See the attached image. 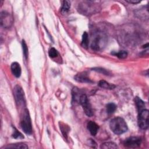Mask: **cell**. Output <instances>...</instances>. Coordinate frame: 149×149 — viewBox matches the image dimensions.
Returning a JSON list of instances; mask_svg holds the SVG:
<instances>
[{
  "label": "cell",
  "mask_w": 149,
  "mask_h": 149,
  "mask_svg": "<svg viewBox=\"0 0 149 149\" xmlns=\"http://www.w3.org/2000/svg\"><path fill=\"white\" fill-rule=\"evenodd\" d=\"M115 56L118 57L120 59H124L127 57V53L126 51H120L116 53H113Z\"/></svg>",
  "instance_id": "cell-23"
},
{
  "label": "cell",
  "mask_w": 149,
  "mask_h": 149,
  "mask_svg": "<svg viewBox=\"0 0 149 149\" xmlns=\"http://www.w3.org/2000/svg\"><path fill=\"white\" fill-rule=\"evenodd\" d=\"M11 71L13 73V75L16 78H19L21 75V73H22V69H21V67L19 65V63L15 62H13L11 64Z\"/></svg>",
  "instance_id": "cell-10"
},
{
  "label": "cell",
  "mask_w": 149,
  "mask_h": 149,
  "mask_svg": "<svg viewBox=\"0 0 149 149\" xmlns=\"http://www.w3.org/2000/svg\"><path fill=\"white\" fill-rule=\"evenodd\" d=\"M12 137L15 139H24V135L19 132L15 127H13V132L12 134Z\"/></svg>",
  "instance_id": "cell-22"
},
{
  "label": "cell",
  "mask_w": 149,
  "mask_h": 149,
  "mask_svg": "<svg viewBox=\"0 0 149 149\" xmlns=\"http://www.w3.org/2000/svg\"><path fill=\"white\" fill-rule=\"evenodd\" d=\"M22 49H23V53L26 59L28 58V55H29V52H28V46L26 43V42L24 40H22Z\"/></svg>",
  "instance_id": "cell-21"
},
{
  "label": "cell",
  "mask_w": 149,
  "mask_h": 149,
  "mask_svg": "<svg viewBox=\"0 0 149 149\" xmlns=\"http://www.w3.org/2000/svg\"><path fill=\"white\" fill-rule=\"evenodd\" d=\"M117 110V105L113 103L110 102L107 105V112L109 114H113Z\"/></svg>",
  "instance_id": "cell-20"
},
{
  "label": "cell",
  "mask_w": 149,
  "mask_h": 149,
  "mask_svg": "<svg viewBox=\"0 0 149 149\" xmlns=\"http://www.w3.org/2000/svg\"><path fill=\"white\" fill-rule=\"evenodd\" d=\"M98 86L104 89H108V90H112L114 89L116 86L115 85L113 84H111L107 82H106L104 80H101L98 82Z\"/></svg>",
  "instance_id": "cell-12"
},
{
  "label": "cell",
  "mask_w": 149,
  "mask_h": 149,
  "mask_svg": "<svg viewBox=\"0 0 149 149\" xmlns=\"http://www.w3.org/2000/svg\"><path fill=\"white\" fill-rule=\"evenodd\" d=\"M20 126L24 132L27 135L32 133V125L29 110L25 109L20 120Z\"/></svg>",
  "instance_id": "cell-2"
},
{
  "label": "cell",
  "mask_w": 149,
  "mask_h": 149,
  "mask_svg": "<svg viewBox=\"0 0 149 149\" xmlns=\"http://www.w3.org/2000/svg\"><path fill=\"white\" fill-rule=\"evenodd\" d=\"M75 80L80 83H92L93 81L88 77V74L86 72H82L77 74L75 76Z\"/></svg>",
  "instance_id": "cell-9"
},
{
  "label": "cell",
  "mask_w": 149,
  "mask_h": 149,
  "mask_svg": "<svg viewBox=\"0 0 149 149\" xmlns=\"http://www.w3.org/2000/svg\"><path fill=\"white\" fill-rule=\"evenodd\" d=\"M142 142L141 138L139 137H130L126 139L124 142L123 144L125 146L129 148H136L140 146Z\"/></svg>",
  "instance_id": "cell-8"
},
{
  "label": "cell",
  "mask_w": 149,
  "mask_h": 149,
  "mask_svg": "<svg viewBox=\"0 0 149 149\" xmlns=\"http://www.w3.org/2000/svg\"><path fill=\"white\" fill-rule=\"evenodd\" d=\"M92 69L97 72L104 74L105 75H110V73L107 70H106L102 68H94Z\"/></svg>",
  "instance_id": "cell-24"
},
{
  "label": "cell",
  "mask_w": 149,
  "mask_h": 149,
  "mask_svg": "<svg viewBox=\"0 0 149 149\" xmlns=\"http://www.w3.org/2000/svg\"><path fill=\"white\" fill-rule=\"evenodd\" d=\"M49 55L50 56V57L51 58H55V57H57L58 55V53L57 51V50L54 49V48H51L49 50Z\"/></svg>",
  "instance_id": "cell-25"
},
{
  "label": "cell",
  "mask_w": 149,
  "mask_h": 149,
  "mask_svg": "<svg viewBox=\"0 0 149 149\" xmlns=\"http://www.w3.org/2000/svg\"><path fill=\"white\" fill-rule=\"evenodd\" d=\"M82 46L84 49H88L89 46V36L87 32H84L82 36Z\"/></svg>",
  "instance_id": "cell-16"
},
{
  "label": "cell",
  "mask_w": 149,
  "mask_h": 149,
  "mask_svg": "<svg viewBox=\"0 0 149 149\" xmlns=\"http://www.w3.org/2000/svg\"><path fill=\"white\" fill-rule=\"evenodd\" d=\"M105 37L102 34H97L93 40L92 48L94 50H100L105 42Z\"/></svg>",
  "instance_id": "cell-7"
},
{
  "label": "cell",
  "mask_w": 149,
  "mask_h": 149,
  "mask_svg": "<svg viewBox=\"0 0 149 149\" xmlns=\"http://www.w3.org/2000/svg\"><path fill=\"white\" fill-rule=\"evenodd\" d=\"M72 100L73 102H77L79 101V100H80V97L81 96V95L79 96V90L78 88H74L72 90Z\"/></svg>",
  "instance_id": "cell-19"
},
{
  "label": "cell",
  "mask_w": 149,
  "mask_h": 149,
  "mask_svg": "<svg viewBox=\"0 0 149 149\" xmlns=\"http://www.w3.org/2000/svg\"><path fill=\"white\" fill-rule=\"evenodd\" d=\"M88 129L93 136H96L98 132L99 127L98 125L93 121H89L88 123Z\"/></svg>",
  "instance_id": "cell-11"
},
{
  "label": "cell",
  "mask_w": 149,
  "mask_h": 149,
  "mask_svg": "<svg viewBox=\"0 0 149 149\" xmlns=\"http://www.w3.org/2000/svg\"><path fill=\"white\" fill-rule=\"evenodd\" d=\"M135 102L138 111H140L144 109L146 105H145L144 102L141 98H140L138 97H136L135 98Z\"/></svg>",
  "instance_id": "cell-15"
},
{
  "label": "cell",
  "mask_w": 149,
  "mask_h": 149,
  "mask_svg": "<svg viewBox=\"0 0 149 149\" xmlns=\"http://www.w3.org/2000/svg\"><path fill=\"white\" fill-rule=\"evenodd\" d=\"M79 102L86 115L89 117H92L93 115V112L87 96L85 94H82L80 97Z\"/></svg>",
  "instance_id": "cell-5"
},
{
  "label": "cell",
  "mask_w": 149,
  "mask_h": 149,
  "mask_svg": "<svg viewBox=\"0 0 149 149\" xmlns=\"http://www.w3.org/2000/svg\"><path fill=\"white\" fill-rule=\"evenodd\" d=\"M71 8V3L69 1H63L61 9V12L63 14L68 12Z\"/></svg>",
  "instance_id": "cell-18"
},
{
  "label": "cell",
  "mask_w": 149,
  "mask_h": 149,
  "mask_svg": "<svg viewBox=\"0 0 149 149\" xmlns=\"http://www.w3.org/2000/svg\"><path fill=\"white\" fill-rule=\"evenodd\" d=\"M13 95L16 102L18 106H25L26 99L24 91L19 85H16L13 88Z\"/></svg>",
  "instance_id": "cell-3"
},
{
  "label": "cell",
  "mask_w": 149,
  "mask_h": 149,
  "mask_svg": "<svg viewBox=\"0 0 149 149\" xmlns=\"http://www.w3.org/2000/svg\"><path fill=\"white\" fill-rule=\"evenodd\" d=\"M101 148H103V149H114V148H118L117 145L114 143V142H105L102 143L101 145Z\"/></svg>",
  "instance_id": "cell-17"
},
{
  "label": "cell",
  "mask_w": 149,
  "mask_h": 149,
  "mask_svg": "<svg viewBox=\"0 0 149 149\" xmlns=\"http://www.w3.org/2000/svg\"><path fill=\"white\" fill-rule=\"evenodd\" d=\"M110 127L111 130L118 135L124 133L128 129L125 121L121 117H117L113 119L110 121Z\"/></svg>",
  "instance_id": "cell-1"
},
{
  "label": "cell",
  "mask_w": 149,
  "mask_h": 149,
  "mask_svg": "<svg viewBox=\"0 0 149 149\" xmlns=\"http://www.w3.org/2000/svg\"><path fill=\"white\" fill-rule=\"evenodd\" d=\"M5 148H28V146L24 143H18L15 144H9L5 147H4Z\"/></svg>",
  "instance_id": "cell-13"
},
{
  "label": "cell",
  "mask_w": 149,
  "mask_h": 149,
  "mask_svg": "<svg viewBox=\"0 0 149 149\" xmlns=\"http://www.w3.org/2000/svg\"><path fill=\"white\" fill-rule=\"evenodd\" d=\"M126 1L128 3L133 4H136L140 3V1H139V0H126Z\"/></svg>",
  "instance_id": "cell-26"
},
{
  "label": "cell",
  "mask_w": 149,
  "mask_h": 149,
  "mask_svg": "<svg viewBox=\"0 0 149 149\" xmlns=\"http://www.w3.org/2000/svg\"><path fill=\"white\" fill-rule=\"evenodd\" d=\"M61 125L59 126L60 127V129H61V131L63 136V137H64L66 139H67L68 138V133L70 130L69 127H68V126L66 125L65 124L63 123H60Z\"/></svg>",
  "instance_id": "cell-14"
},
{
  "label": "cell",
  "mask_w": 149,
  "mask_h": 149,
  "mask_svg": "<svg viewBox=\"0 0 149 149\" xmlns=\"http://www.w3.org/2000/svg\"><path fill=\"white\" fill-rule=\"evenodd\" d=\"M13 18L11 15L5 11H3L0 14V23L2 27L8 29L11 28L13 24Z\"/></svg>",
  "instance_id": "cell-6"
},
{
  "label": "cell",
  "mask_w": 149,
  "mask_h": 149,
  "mask_svg": "<svg viewBox=\"0 0 149 149\" xmlns=\"http://www.w3.org/2000/svg\"><path fill=\"white\" fill-rule=\"evenodd\" d=\"M148 110L143 109L139 111L138 125L142 129H147L148 127Z\"/></svg>",
  "instance_id": "cell-4"
}]
</instances>
